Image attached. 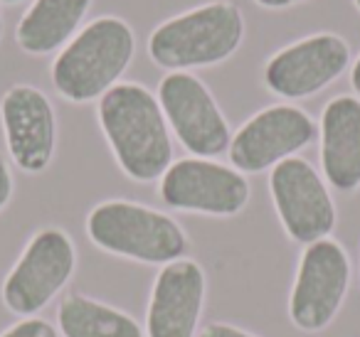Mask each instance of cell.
Returning a JSON list of instances; mask_svg holds the SVG:
<instances>
[{
  "label": "cell",
  "instance_id": "cell-1",
  "mask_svg": "<svg viewBox=\"0 0 360 337\" xmlns=\"http://www.w3.org/2000/svg\"><path fill=\"white\" fill-rule=\"evenodd\" d=\"M101 133L119 168L136 183H153L173 165V140L158 96L143 84L121 81L96 106Z\"/></svg>",
  "mask_w": 360,
  "mask_h": 337
},
{
  "label": "cell",
  "instance_id": "cell-2",
  "mask_svg": "<svg viewBox=\"0 0 360 337\" xmlns=\"http://www.w3.org/2000/svg\"><path fill=\"white\" fill-rule=\"evenodd\" d=\"M134 52L136 35L129 22L101 15L62 47L52 62V84L62 99L89 104L119 84Z\"/></svg>",
  "mask_w": 360,
  "mask_h": 337
},
{
  "label": "cell",
  "instance_id": "cell-3",
  "mask_svg": "<svg viewBox=\"0 0 360 337\" xmlns=\"http://www.w3.org/2000/svg\"><path fill=\"white\" fill-rule=\"evenodd\" d=\"M245 40V18L235 3L215 0L160 22L148 37V57L170 72L215 67Z\"/></svg>",
  "mask_w": 360,
  "mask_h": 337
},
{
  "label": "cell",
  "instance_id": "cell-4",
  "mask_svg": "<svg viewBox=\"0 0 360 337\" xmlns=\"http://www.w3.org/2000/svg\"><path fill=\"white\" fill-rule=\"evenodd\" d=\"M86 237L101 251L148 266H165L188 251L186 232L170 214L131 199L96 204L86 217Z\"/></svg>",
  "mask_w": 360,
  "mask_h": 337
},
{
  "label": "cell",
  "instance_id": "cell-5",
  "mask_svg": "<svg viewBox=\"0 0 360 337\" xmlns=\"http://www.w3.org/2000/svg\"><path fill=\"white\" fill-rule=\"evenodd\" d=\"M77 249L60 227H45L27 242L20 258L3 281V303L20 317H35L72 281Z\"/></svg>",
  "mask_w": 360,
  "mask_h": 337
},
{
  "label": "cell",
  "instance_id": "cell-6",
  "mask_svg": "<svg viewBox=\"0 0 360 337\" xmlns=\"http://www.w3.org/2000/svg\"><path fill=\"white\" fill-rule=\"evenodd\" d=\"M269 192L286 237L296 244L328 239L338 222L333 194L319 170L301 155L281 160L269 173Z\"/></svg>",
  "mask_w": 360,
  "mask_h": 337
},
{
  "label": "cell",
  "instance_id": "cell-7",
  "mask_svg": "<svg viewBox=\"0 0 360 337\" xmlns=\"http://www.w3.org/2000/svg\"><path fill=\"white\" fill-rule=\"evenodd\" d=\"M158 104L180 145L193 158H217L230 150L232 131L212 91L191 72H170L158 84Z\"/></svg>",
  "mask_w": 360,
  "mask_h": 337
},
{
  "label": "cell",
  "instance_id": "cell-8",
  "mask_svg": "<svg viewBox=\"0 0 360 337\" xmlns=\"http://www.w3.org/2000/svg\"><path fill=\"white\" fill-rule=\"evenodd\" d=\"M252 187L232 165L210 158L173 160L158 183V197L165 207L207 217H235L250 204Z\"/></svg>",
  "mask_w": 360,
  "mask_h": 337
},
{
  "label": "cell",
  "instance_id": "cell-9",
  "mask_svg": "<svg viewBox=\"0 0 360 337\" xmlns=\"http://www.w3.org/2000/svg\"><path fill=\"white\" fill-rule=\"evenodd\" d=\"M350 288L348 251L335 239L304 249L289 296V317L299 330L319 332L333 322Z\"/></svg>",
  "mask_w": 360,
  "mask_h": 337
},
{
  "label": "cell",
  "instance_id": "cell-10",
  "mask_svg": "<svg viewBox=\"0 0 360 337\" xmlns=\"http://www.w3.org/2000/svg\"><path fill=\"white\" fill-rule=\"evenodd\" d=\"M319 136V126L299 106L276 104L266 106L232 136L230 163L242 175L271 170L281 160L294 158L299 150L309 148Z\"/></svg>",
  "mask_w": 360,
  "mask_h": 337
},
{
  "label": "cell",
  "instance_id": "cell-11",
  "mask_svg": "<svg viewBox=\"0 0 360 337\" xmlns=\"http://www.w3.org/2000/svg\"><path fill=\"white\" fill-rule=\"evenodd\" d=\"M350 67V45L333 32L309 35L279 50L264 65L262 79L286 101L309 99L330 86Z\"/></svg>",
  "mask_w": 360,
  "mask_h": 337
},
{
  "label": "cell",
  "instance_id": "cell-12",
  "mask_svg": "<svg viewBox=\"0 0 360 337\" xmlns=\"http://www.w3.org/2000/svg\"><path fill=\"white\" fill-rule=\"evenodd\" d=\"M0 121L11 160L27 175L45 173L57 148V116L45 91L15 84L3 94Z\"/></svg>",
  "mask_w": 360,
  "mask_h": 337
},
{
  "label": "cell",
  "instance_id": "cell-13",
  "mask_svg": "<svg viewBox=\"0 0 360 337\" xmlns=\"http://www.w3.org/2000/svg\"><path fill=\"white\" fill-rule=\"evenodd\" d=\"M207 278L193 258L160 266L146 310V337H198Z\"/></svg>",
  "mask_w": 360,
  "mask_h": 337
},
{
  "label": "cell",
  "instance_id": "cell-14",
  "mask_svg": "<svg viewBox=\"0 0 360 337\" xmlns=\"http://www.w3.org/2000/svg\"><path fill=\"white\" fill-rule=\"evenodd\" d=\"M321 170L326 185L338 192L360 187V99L335 96L321 114Z\"/></svg>",
  "mask_w": 360,
  "mask_h": 337
},
{
  "label": "cell",
  "instance_id": "cell-15",
  "mask_svg": "<svg viewBox=\"0 0 360 337\" xmlns=\"http://www.w3.org/2000/svg\"><path fill=\"white\" fill-rule=\"evenodd\" d=\"M91 0H35L18 22L15 40L27 55L57 52L77 35Z\"/></svg>",
  "mask_w": 360,
  "mask_h": 337
},
{
  "label": "cell",
  "instance_id": "cell-16",
  "mask_svg": "<svg viewBox=\"0 0 360 337\" xmlns=\"http://www.w3.org/2000/svg\"><path fill=\"white\" fill-rule=\"evenodd\" d=\"M57 330L62 337H146V330L129 312L82 293L62 298Z\"/></svg>",
  "mask_w": 360,
  "mask_h": 337
},
{
  "label": "cell",
  "instance_id": "cell-17",
  "mask_svg": "<svg viewBox=\"0 0 360 337\" xmlns=\"http://www.w3.org/2000/svg\"><path fill=\"white\" fill-rule=\"evenodd\" d=\"M0 337H62L60 330L52 325L50 320L42 317H22L6 332H0Z\"/></svg>",
  "mask_w": 360,
  "mask_h": 337
},
{
  "label": "cell",
  "instance_id": "cell-18",
  "mask_svg": "<svg viewBox=\"0 0 360 337\" xmlns=\"http://www.w3.org/2000/svg\"><path fill=\"white\" fill-rule=\"evenodd\" d=\"M198 337H259V335H252V332L242 330L237 325H230V322H207Z\"/></svg>",
  "mask_w": 360,
  "mask_h": 337
},
{
  "label": "cell",
  "instance_id": "cell-19",
  "mask_svg": "<svg viewBox=\"0 0 360 337\" xmlns=\"http://www.w3.org/2000/svg\"><path fill=\"white\" fill-rule=\"evenodd\" d=\"M13 190H15V183H13V173L3 158H0V212L8 207V202L13 199Z\"/></svg>",
  "mask_w": 360,
  "mask_h": 337
},
{
  "label": "cell",
  "instance_id": "cell-20",
  "mask_svg": "<svg viewBox=\"0 0 360 337\" xmlns=\"http://www.w3.org/2000/svg\"><path fill=\"white\" fill-rule=\"evenodd\" d=\"M259 8H266V11H284V8H291L301 0H255Z\"/></svg>",
  "mask_w": 360,
  "mask_h": 337
},
{
  "label": "cell",
  "instance_id": "cell-21",
  "mask_svg": "<svg viewBox=\"0 0 360 337\" xmlns=\"http://www.w3.org/2000/svg\"><path fill=\"white\" fill-rule=\"evenodd\" d=\"M350 84H353V89L358 91V96H360V55H358V60L353 62V70H350Z\"/></svg>",
  "mask_w": 360,
  "mask_h": 337
},
{
  "label": "cell",
  "instance_id": "cell-22",
  "mask_svg": "<svg viewBox=\"0 0 360 337\" xmlns=\"http://www.w3.org/2000/svg\"><path fill=\"white\" fill-rule=\"evenodd\" d=\"M0 3H6V6H15V3H20V0H0Z\"/></svg>",
  "mask_w": 360,
  "mask_h": 337
},
{
  "label": "cell",
  "instance_id": "cell-23",
  "mask_svg": "<svg viewBox=\"0 0 360 337\" xmlns=\"http://www.w3.org/2000/svg\"><path fill=\"white\" fill-rule=\"evenodd\" d=\"M0 40H3V13H0Z\"/></svg>",
  "mask_w": 360,
  "mask_h": 337
},
{
  "label": "cell",
  "instance_id": "cell-24",
  "mask_svg": "<svg viewBox=\"0 0 360 337\" xmlns=\"http://www.w3.org/2000/svg\"><path fill=\"white\" fill-rule=\"evenodd\" d=\"M353 3H355V8H358V11H360V0H353Z\"/></svg>",
  "mask_w": 360,
  "mask_h": 337
}]
</instances>
